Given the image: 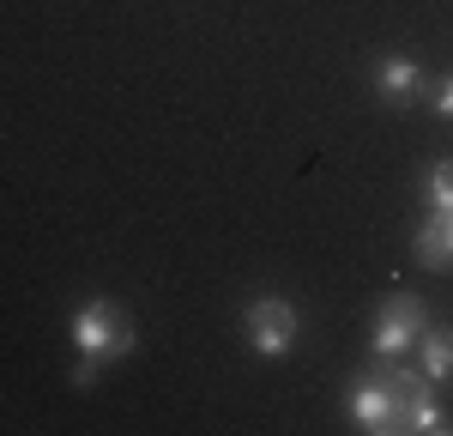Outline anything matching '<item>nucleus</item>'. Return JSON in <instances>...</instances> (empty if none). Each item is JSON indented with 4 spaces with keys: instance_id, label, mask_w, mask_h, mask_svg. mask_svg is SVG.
I'll use <instances>...</instances> for the list:
<instances>
[{
    "instance_id": "obj_1",
    "label": "nucleus",
    "mask_w": 453,
    "mask_h": 436,
    "mask_svg": "<svg viewBox=\"0 0 453 436\" xmlns=\"http://www.w3.org/2000/svg\"><path fill=\"white\" fill-rule=\"evenodd\" d=\"M350 424L375 436H423V431H448V412L435 400V382L423 370H405V363H381L369 370L363 382H350Z\"/></svg>"
},
{
    "instance_id": "obj_2",
    "label": "nucleus",
    "mask_w": 453,
    "mask_h": 436,
    "mask_svg": "<svg viewBox=\"0 0 453 436\" xmlns=\"http://www.w3.org/2000/svg\"><path fill=\"white\" fill-rule=\"evenodd\" d=\"M134 339H140V333H134V315H127L121 303H109V297L79 303V309H73V352H79L73 388H91L104 363H115V358L134 352Z\"/></svg>"
},
{
    "instance_id": "obj_3",
    "label": "nucleus",
    "mask_w": 453,
    "mask_h": 436,
    "mask_svg": "<svg viewBox=\"0 0 453 436\" xmlns=\"http://www.w3.org/2000/svg\"><path fill=\"white\" fill-rule=\"evenodd\" d=\"M423 327H429V309H423V297L411 291H393L381 309H375V327H369V352L381 363H405L418 352Z\"/></svg>"
},
{
    "instance_id": "obj_4",
    "label": "nucleus",
    "mask_w": 453,
    "mask_h": 436,
    "mask_svg": "<svg viewBox=\"0 0 453 436\" xmlns=\"http://www.w3.org/2000/svg\"><path fill=\"white\" fill-rule=\"evenodd\" d=\"M242 333L260 358H284L296 346V303L290 297H254L242 309Z\"/></svg>"
},
{
    "instance_id": "obj_5",
    "label": "nucleus",
    "mask_w": 453,
    "mask_h": 436,
    "mask_svg": "<svg viewBox=\"0 0 453 436\" xmlns=\"http://www.w3.org/2000/svg\"><path fill=\"white\" fill-rule=\"evenodd\" d=\"M369 79H375V91H381L387 104H399V109L423 97V67L411 61V55H381Z\"/></svg>"
},
{
    "instance_id": "obj_6",
    "label": "nucleus",
    "mask_w": 453,
    "mask_h": 436,
    "mask_svg": "<svg viewBox=\"0 0 453 436\" xmlns=\"http://www.w3.org/2000/svg\"><path fill=\"white\" fill-rule=\"evenodd\" d=\"M411 249H418L423 267H453V213H429L418 224V237H411Z\"/></svg>"
},
{
    "instance_id": "obj_7",
    "label": "nucleus",
    "mask_w": 453,
    "mask_h": 436,
    "mask_svg": "<svg viewBox=\"0 0 453 436\" xmlns=\"http://www.w3.org/2000/svg\"><path fill=\"white\" fill-rule=\"evenodd\" d=\"M418 358H423L429 382H453V327H423Z\"/></svg>"
},
{
    "instance_id": "obj_8",
    "label": "nucleus",
    "mask_w": 453,
    "mask_h": 436,
    "mask_svg": "<svg viewBox=\"0 0 453 436\" xmlns=\"http://www.w3.org/2000/svg\"><path fill=\"white\" fill-rule=\"evenodd\" d=\"M429 213H453V158L429 170Z\"/></svg>"
},
{
    "instance_id": "obj_9",
    "label": "nucleus",
    "mask_w": 453,
    "mask_h": 436,
    "mask_svg": "<svg viewBox=\"0 0 453 436\" xmlns=\"http://www.w3.org/2000/svg\"><path fill=\"white\" fill-rule=\"evenodd\" d=\"M435 109H441V115H448V121H453V73H448V79H441V85H435Z\"/></svg>"
}]
</instances>
